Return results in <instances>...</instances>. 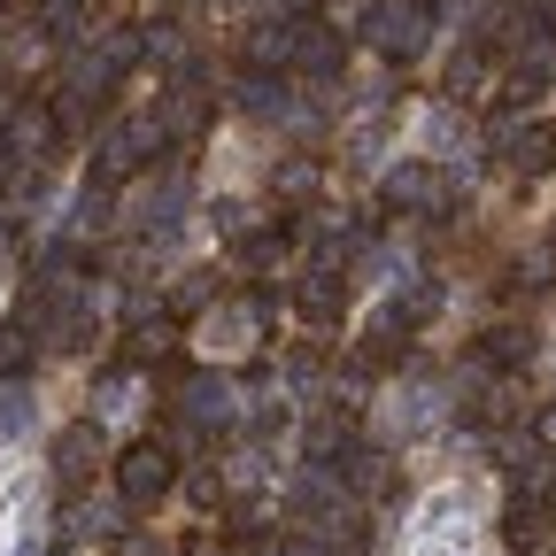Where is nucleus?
<instances>
[{"instance_id": "1", "label": "nucleus", "mask_w": 556, "mask_h": 556, "mask_svg": "<svg viewBox=\"0 0 556 556\" xmlns=\"http://www.w3.org/2000/svg\"><path fill=\"white\" fill-rule=\"evenodd\" d=\"M387 556H486V479H441L433 495H417Z\"/></svg>"}, {"instance_id": "2", "label": "nucleus", "mask_w": 556, "mask_h": 556, "mask_svg": "<svg viewBox=\"0 0 556 556\" xmlns=\"http://www.w3.org/2000/svg\"><path fill=\"white\" fill-rule=\"evenodd\" d=\"M31 541H39V526H31V495H24L0 510V556H31Z\"/></svg>"}, {"instance_id": "3", "label": "nucleus", "mask_w": 556, "mask_h": 556, "mask_svg": "<svg viewBox=\"0 0 556 556\" xmlns=\"http://www.w3.org/2000/svg\"><path fill=\"white\" fill-rule=\"evenodd\" d=\"M24 417H31L24 394H0V441H16V433H24Z\"/></svg>"}]
</instances>
